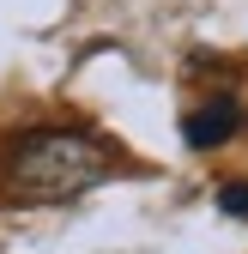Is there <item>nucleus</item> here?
Returning <instances> with one entry per match:
<instances>
[{
  "label": "nucleus",
  "instance_id": "nucleus-2",
  "mask_svg": "<svg viewBox=\"0 0 248 254\" xmlns=\"http://www.w3.org/2000/svg\"><path fill=\"white\" fill-rule=\"evenodd\" d=\"M236 127H242V103H236V97H212V103L188 109L182 133H188V145H194V151H212V145L236 139Z\"/></svg>",
  "mask_w": 248,
  "mask_h": 254
},
{
  "label": "nucleus",
  "instance_id": "nucleus-3",
  "mask_svg": "<svg viewBox=\"0 0 248 254\" xmlns=\"http://www.w3.org/2000/svg\"><path fill=\"white\" fill-rule=\"evenodd\" d=\"M218 212H230V218H248V176L218 188Z\"/></svg>",
  "mask_w": 248,
  "mask_h": 254
},
{
  "label": "nucleus",
  "instance_id": "nucleus-1",
  "mask_svg": "<svg viewBox=\"0 0 248 254\" xmlns=\"http://www.w3.org/2000/svg\"><path fill=\"white\" fill-rule=\"evenodd\" d=\"M109 170H115V151L79 127H30L0 151V188H6V200H24V206L73 200L97 188Z\"/></svg>",
  "mask_w": 248,
  "mask_h": 254
}]
</instances>
